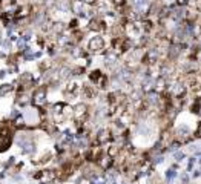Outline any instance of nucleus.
I'll return each instance as SVG.
<instances>
[{
  "mask_svg": "<svg viewBox=\"0 0 201 184\" xmlns=\"http://www.w3.org/2000/svg\"><path fill=\"white\" fill-rule=\"evenodd\" d=\"M98 89L95 86H92L89 81H84L81 84V89H80V98H83V101H94L97 97H98Z\"/></svg>",
  "mask_w": 201,
  "mask_h": 184,
  "instance_id": "5",
  "label": "nucleus"
},
{
  "mask_svg": "<svg viewBox=\"0 0 201 184\" xmlns=\"http://www.w3.org/2000/svg\"><path fill=\"white\" fill-rule=\"evenodd\" d=\"M180 180H181V184H189L191 177H189V174H187V172H184V174H181V175H180Z\"/></svg>",
  "mask_w": 201,
  "mask_h": 184,
  "instance_id": "8",
  "label": "nucleus"
},
{
  "mask_svg": "<svg viewBox=\"0 0 201 184\" xmlns=\"http://www.w3.org/2000/svg\"><path fill=\"white\" fill-rule=\"evenodd\" d=\"M172 157H174V160H175L177 163H181V161L186 158V154H184L183 150H175V152L172 154Z\"/></svg>",
  "mask_w": 201,
  "mask_h": 184,
  "instance_id": "7",
  "label": "nucleus"
},
{
  "mask_svg": "<svg viewBox=\"0 0 201 184\" xmlns=\"http://www.w3.org/2000/svg\"><path fill=\"white\" fill-rule=\"evenodd\" d=\"M84 49H86V52L91 54V55H103L104 51L108 49V43H106L104 35L95 34V35H92L91 38H88Z\"/></svg>",
  "mask_w": 201,
  "mask_h": 184,
  "instance_id": "1",
  "label": "nucleus"
},
{
  "mask_svg": "<svg viewBox=\"0 0 201 184\" xmlns=\"http://www.w3.org/2000/svg\"><path fill=\"white\" fill-rule=\"evenodd\" d=\"M194 135H195V138H201V121L198 123V127H197V131L194 132Z\"/></svg>",
  "mask_w": 201,
  "mask_h": 184,
  "instance_id": "10",
  "label": "nucleus"
},
{
  "mask_svg": "<svg viewBox=\"0 0 201 184\" xmlns=\"http://www.w3.org/2000/svg\"><path fill=\"white\" fill-rule=\"evenodd\" d=\"M0 166H2V161H0Z\"/></svg>",
  "mask_w": 201,
  "mask_h": 184,
  "instance_id": "11",
  "label": "nucleus"
},
{
  "mask_svg": "<svg viewBox=\"0 0 201 184\" xmlns=\"http://www.w3.org/2000/svg\"><path fill=\"white\" fill-rule=\"evenodd\" d=\"M15 91V86L12 83H2L0 84V98H5L8 97L9 94H12Z\"/></svg>",
  "mask_w": 201,
  "mask_h": 184,
  "instance_id": "6",
  "label": "nucleus"
},
{
  "mask_svg": "<svg viewBox=\"0 0 201 184\" xmlns=\"http://www.w3.org/2000/svg\"><path fill=\"white\" fill-rule=\"evenodd\" d=\"M31 104L34 107H45L48 104V88L45 84L41 86H37L31 95Z\"/></svg>",
  "mask_w": 201,
  "mask_h": 184,
  "instance_id": "3",
  "label": "nucleus"
},
{
  "mask_svg": "<svg viewBox=\"0 0 201 184\" xmlns=\"http://www.w3.org/2000/svg\"><path fill=\"white\" fill-rule=\"evenodd\" d=\"M14 132L9 124H2L0 126V154H5L11 149L14 143Z\"/></svg>",
  "mask_w": 201,
  "mask_h": 184,
  "instance_id": "2",
  "label": "nucleus"
},
{
  "mask_svg": "<svg viewBox=\"0 0 201 184\" xmlns=\"http://www.w3.org/2000/svg\"><path fill=\"white\" fill-rule=\"evenodd\" d=\"M83 3H84L86 6H91V8H94V6H97V5L100 3V0H83Z\"/></svg>",
  "mask_w": 201,
  "mask_h": 184,
  "instance_id": "9",
  "label": "nucleus"
},
{
  "mask_svg": "<svg viewBox=\"0 0 201 184\" xmlns=\"http://www.w3.org/2000/svg\"><path fill=\"white\" fill-rule=\"evenodd\" d=\"M114 140V132L111 131V127H98L97 132H95V144H100V146H106V144H111Z\"/></svg>",
  "mask_w": 201,
  "mask_h": 184,
  "instance_id": "4",
  "label": "nucleus"
}]
</instances>
